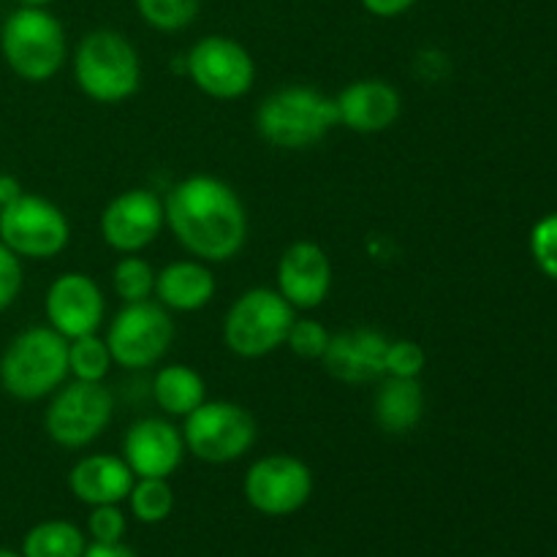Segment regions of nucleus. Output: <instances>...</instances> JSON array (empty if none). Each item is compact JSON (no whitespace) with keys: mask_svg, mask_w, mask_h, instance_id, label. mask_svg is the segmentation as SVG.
<instances>
[{"mask_svg":"<svg viewBox=\"0 0 557 557\" xmlns=\"http://www.w3.org/2000/svg\"><path fill=\"white\" fill-rule=\"evenodd\" d=\"M166 226L194 259L223 264L248 243V212L237 190L212 174L180 180L163 199Z\"/></svg>","mask_w":557,"mask_h":557,"instance_id":"obj_1","label":"nucleus"},{"mask_svg":"<svg viewBox=\"0 0 557 557\" xmlns=\"http://www.w3.org/2000/svg\"><path fill=\"white\" fill-rule=\"evenodd\" d=\"M256 131L277 150H310L337 128L335 98L308 85H288L270 92L256 109Z\"/></svg>","mask_w":557,"mask_h":557,"instance_id":"obj_2","label":"nucleus"},{"mask_svg":"<svg viewBox=\"0 0 557 557\" xmlns=\"http://www.w3.org/2000/svg\"><path fill=\"white\" fill-rule=\"evenodd\" d=\"M69 379V341L52 326H30L0 354V386L22 403L52 397Z\"/></svg>","mask_w":557,"mask_h":557,"instance_id":"obj_3","label":"nucleus"},{"mask_svg":"<svg viewBox=\"0 0 557 557\" xmlns=\"http://www.w3.org/2000/svg\"><path fill=\"white\" fill-rule=\"evenodd\" d=\"M76 87L96 103H123L141 85V60L134 44L112 27L90 30L74 49Z\"/></svg>","mask_w":557,"mask_h":557,"instance_id":"obj_4","label":"nucleus"},{"mask_svg":"<svg viewBox=\"0 0 557 557\" xmlns=\"http://www.w3.org/2000/svg\"><path fill=\"white\" fill-rule=\"evenodd\" d=\"M0 54L25 82H49L65 63V30L49 9L20 5L0 27Z\"/></svg>","mask_w":557,"mask_h":557,"instance_id":"obj_5","label":"nucleus"},{"mask_svg":"<svg viewBox=\"0 0 557 557\" xmlns=\"http://www.w3.org/2000/svg\"><path fill=\"white\" fill-rule=\"evenodd\" d=\"M297 310L277 294V288H248L239 294L223 319V343L239 359L270 357L286 346Z\"/></svg>","mask_w":557,"mask_h":557,"instance_id":"obj_6","label":"nucleus"},{"mask_svg":"<svg viewBox=\"0 0 557 557\" xmlns=\"http://www.w3.org/2000/svg\"><path fill=\"white\" fill-rule=\"evenodd\" d=\"M185 449L201 462L226 466L253 449L259 438L256 417L232 400H205L183 424Z\"/></svg>","mask_w":557,"mask_h":557,"instance_id":"obj_7","label":"nucleus"},{"mask_svg":"<svg viewBox=\"0 0 557 557\" xmlns=\"http://www.w3.org/2000/svg\"><path fill=\"white\" fill-rule=\"evenodd\" d=\"M0 243L20 259L49 261L69 248L71 223L47 196L22 190L0 210Z\"/></svg>","mask_w":557,"mask_h":557,"instance_id":"obj_8","label":"nucleus"},{"mask_svg":"<svg viewBox=\"0 0 557 557\" xmlns=\"http://www.w3.org/2000/svg\"><path fill=\"white\" fill-rule=\"evenodd\" d=\"M114 417V397L103 381L63 384L44 411V430L63 449H85L101 438Z\"/></svg>","mask_w":557,"mask_h":557,"instance_id":"obj_9","label":"nucleus"},{"mask_svg":"<svg viewBox=\"0 0 557 557\" xmlns=\"http://www.w3.org/2000/svg\"><path fill=\"white\" fill-rule=\"evenodd\" d=\"M103 341H107L109 354H112V362L120 364V368H156L172 348V313L161 302H150V299L123 305V310L109 321Z\"/></svg>","mask_w":557,"mask_h":557,"instance_id":"obj_10","label":"nucleus"},{"mask_svg":"<svg viewBox=\"0 0 557 557\" xmlns=\"http://www.w3.org/2000/svg\"><path fill=\"white\" fill-rule=\"evenodd\" d=\"M243 495L264 517H292L313 495V471L294 455L259 457L243 479Z\"/></svg>","mask_w":557,"mask_h":557,"instance_id":"obj_11","label":"nucleus"},{"mask_svg":"<svg viewBox=\"0 0 557 557\" xmlns=\"http://www.w3.org/2000/svg\"><path fill=\"white\" fill-rule=\"evenodd\" d=\"M190 82L215 101H237L248 96L256 82V60L248 49L228 36H205L185 58Z\"/></svg>","mask_w":557,"mask_h":557,"instance_id":"obj_12","label":"nucleus"},{"mask_svg":"<svg viewBox=\"0 0 557 557\" xmlns=\"http://www.w3.org/2000/svg\"><path fill=\"white\" fill-rule=\"evenodd\" d=\"M166 226L163 199L147 188H131L114 196L101 212V237L117 253H141Z\"/></svg>","mask_w":557,"mask_h":557,"instance_id":"obj_13","label":"nucleus"},{"mask_svg":"<svg viewBox=\"0 0 557 557\" xmlns=\"http://www.w3.org/2000/svg\"><path fill=\"white\" fill-rule=\"evenodd\" d=\"M44 313L54 332L74 341V337L92 335L101 330L107 302L103 292L85 272H63L54 277L44 297Z\"/></svg>","mask_w":557,"mask_h":557,"instance_id":"obj_14","label":"nucleus"},{"mask_svg":"<svg viewBox=\"0 0 557 557\" xmlns=\"http://www.w3.org/2000/svg\"><path fill=\"white\" fill-rule=\"evenodd\" d=\"M185 451L183 430L169 419L147 417L125 430L120 457L136 479H172L183 466Z\"/></svg>","mask_w":557,"mask_h":557,"instance_id":"obj_15","label":"nucleus"},{"mask_svg":"<svg viewBox=\"0 0 557 557\" xmlns=\"http://www.w3.org/2000/svg\"><path fill=\"white\" fill-rule=\"evenodd\" d=\"M277 294L294 310H315L332 292V264L321 245L299 239L277 261Z\"/></svg>","mask_w":557,"mask_h":557,"instance_id":"obj_16","label":"nucleus"},{"mask_svg":"<svg viewBox=\"0 0 557 557\" xmlns=\"http://www.w3.org/2000/svg\"><path fill=\"white\" fill-rule=\"evenodd\" d=\"M389 337L373 326H351L330 337L324 357V370L335 381L348 386H362L384 379V359Z\"/></svg>","mask_w":557,"mask_h":557,"instance_id":"obj_17","label":"nucleus"},{"mask_svg":"<svg viewBox=\"0 0 557 557\" xmlns=\"http://www.w3.org/2000/svg\"><path fill=\"white\" fill-rule=\"evenodd\" d=\"M337 125L354 134H384L400 120L403 98L386 79H354L335 96Z\"/></svg>","mask_w":557,"mask_h":557,"instance_id":"obj_18","label":"nucleus"},{"mask_svg":"<svg viewBox=\"0 0 557 557\" xmlns=\"http://www.w3.org/2000/svg\"><path fill=\"white\" fill-rule=\"evenodd\" d=\"M136 476L120 455H87L69 471V490L79 504H125Z\"/></svg>","mask_w":557,"mask_h":557,"instance_id":"obj_19","label":"nucleus"},{"mask_svg":"<svg viewBox=\"0 0 557 557\" xmlns=\"http://www.w3.org/2000/svg\"><path fill=\"white\" fill-rule=\"evenodd\" d=\"M215 297V275L207 261H172L156 272V299L169 313H196Z\"/></svg>","mask_w":557,"mask_h":557,"instance_id":"obj_20","label":"nucleus"},{"mask_svg":"<svg viewBox=\"0 0 557 557\" xmlns=\"http://www.w3.org/2000/svg\"><path fill=\"white\" fill-rule=\"evenodd\" d=\"M424 406H428V397H424L422 381L384 375L373 397V419L384 433L406 435L419 428Z\"/></svg>","mask_w":557,"mask_h":557,"instance_id":"obj_21","label":"nucleus"},{"mask_svg":"<svg viewBox=\"0 0 557 557\" xmlns=\"http://www.w3.org/2000/svg\"><path fill=\"white\" fill-rule=\"evenodd\" d=\"M152 400L166 417L185 419L207 400V384L188 364H163L152 379Z\"/></svg>","mask_w":557,"mask_h":557,"instance_id":"obj_22","label":"nucleus"},{"mask_svg":"<svg viewBox=\"0 0 557 557\" xmlns=\"http://www.w3.org/2000/svg\"><path fill=\"white\" fill-rule=\"evenodd\" d=\"M87 533L71 520L36 522L22 539V557H82L87 549Z\"/></svg>","mask_w":557,"mask_h":557,"instance_id":"obj_23","label":"nucleus"},{"mask_svg":"<svg viewBox=\"0 0 557 557\" xmlns=\"http://www.w3.org/2000/svg\"><path fill=\"white\" fill-rule=\"evenodd\" d=\"M125 504L136 522L161 525L174 511V490L169 479H136Z\"/></svg>","mask_w":557,"mask_h":557,"instance_id":"obj_24","label":"nucleus"},{"mask_svg":"<svg viewBox=\"0 0 557 557\" xmlns=\"http://www.w3.org/2000/svg\"><path fill=\"white\" fill-rule=\"evenodd\" d=\"M112 354L98 332L69 341V375L76 381H103L112 370Z\"/></svg>","mask_w":557,"mask_h":557,"instance_id":"obj_25","label":"nucleus"},{"mask_svg":"<svg viewBox=\"0 0 557 557\" xmlns=\"http://www.w3.org/2000/svg\"><path fill=\"white\" fill-rule=\"evenodd\" d=\"M112 286L114 294L123 299L125 305L131 302H145L156 294V270L147 259L141 256L128 253L114 264L112 270Z\"/></svg>","mask_w":557,"mask_h":557,"instance_id":"obj_26","label":"nucleus"},{"mask_svg":"<svg viewBox=\"0 0 557 557\" xmlns=\"http://www.w3.org/2000/svg\"><path fill=\"white\" fill-rule=\"evenodd\" d=\"M134 3L147 25L161 33H177L196 20L201 0H134Z\"/></svg>","mask_w":557,"mask_h":557,"instance_id":"obj_27","label":"nucleus"},{"mask_svg":"<svg viewBox=\"0 0 557 557\" xmlns=\"http://www.w3.org/2000/svg\"><path fill=\"white\" fill-rule=\"evenodd\" d=\"M332 332L315 319H294L292 330L286 335V348L299 359H321L330 346Z\"/></svg>","mask_w":557,"mask_h":557,"instance_id":"obj_28","label":"nucleus"},{"mask_svg":"<svg viewBox=\"0 0 557 557\" xmlns=\"http://www.w3.org/2000/svg\"><path fill=\"white\" fill-rule=\"evenodd\" d=\"M428 364V351L417 341H389L384 359V375L392 379H419Z\"/></svg>","mask_w":557,"mask_h":557,"instance_id":"obj_29","label":"nucleus"},{"mask_svg":"<svg viewBox=\"0 0 557 557\" xmlns=\"http://www.w3.org/2000/svg\"><path fill=\"white\" fill-rule=\"evenodd\" d=\"M128 533V517L120 509V504L92 506L87 515V536L96 544H120Z\"/></svg>","mask_w":557,"mask_h":557,"instance_id":"obj_30","label":"nucleus"},{"mask_svg":"<svg viewBox=\"0 0 557 557\" xmlns=\"http://www.w3.org/2000/svg\"><path fill=\"white\" fill-rule=\"evenodd\" d=\"M531 256L549 281H557V212L531 228Z\"/></svg>","mask_w":557,"mask_h":557,"instance_id":"obj_31","label":"nucleus"},{"mask_svg":"<svg viewBox=\"0 0 557 557\" xmlns=\"http://www.w3.org/2000/svg\"><path fill=\"white\" fill-rule=\"evenodd\" d=\"M22 283H25V277H22V259L0 243V313L16 302Z\"/></svg>","mask_w":557,"mask_h":557,"instance_id":"obj_32","label":"nucleus"},{"mask_svg":"<svg viewBox=\"0 0 557 557\" xmlns=\"http://www.w3.org/2000/svg\"><path fill=\"white\" fill-rule=\"evenodd\" d=\"M364 5V11L379 20H395V16H403L406 11H411L417 5V0H359Z\"/></svg>","mask_w":557,"mask_h":557,"instance_id":"obj_33","label":"nucleus"},{"mask_svg":"<svg viewBox=\"0 0 557 557\" xmlns=\"http://www.w3.org/2000/svg\"><path fill=\"white\" fill-rule=\"evenodd\" d=\"M82 557H139V555H136L131 547H125V542H120V544H96V542H90Z\"/></svg>","mask_w":557,"mask_h":557,"instance_id":"obj_34","label":"nucleus"},{"mask_svg":"<svg viewBox=\"0 0 557 557\" xmlns=\"http://www.w3.org/2000/svg\"><path fill=\"white\" fill-rule=\"evenodd\" d=\"M20 194H22L20 180L9 172H0V210H3L9 201H14Z\"/></svg>","mask_w":557,"mask_h":557,"instance_id":"obj_35","label":"nucleus"},{"mask_svg":"<svg viewBox=\"0 0 557 557\" xmlns=\"http://www.w3.org/2000/svg\"><path fill=\"white\" fill-rule=\"evenodd\" d=\"M20 5H30V9H47V5H52L54 0H16Z\"/></svg>","mask_w":557,"mask_h":557,"instance_id":"obj_36","label":"nucleus"},{"mask_svg":"<svg viewBox=\"0 0 557 557\" xmlns=\"http://www.w3.org/2000/svg\"><path fill=\"white\" fill-rule=\"evenodd\" d=\"M0 557H22V553H14V549H5V547H0Z\"/></svg>","mask_w":557,"mask_h":557,"instance_id":"obj_37","label":"nucleus"}]
</instances>
